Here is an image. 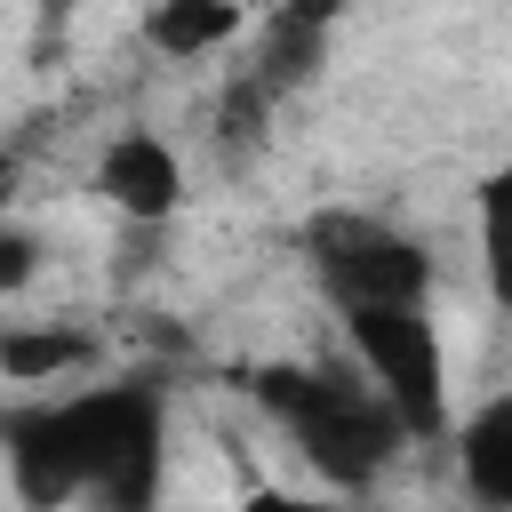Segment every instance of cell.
<instances>
[{
    "instance_id": "6da1fadb",
    "label": "cell",
    "mask_w": 512,
    "mask_h": 512,
    "mask_svg": "<svg viewBox=\"0 0 512 512\" xmlns=\"http://www.w3.org/2000/svg\"><path fill=\"white\" fill-rule=\"evenodd\" d=\"M0 464L32 512H152L168 480V392L144 376L32 392L0 416Z\"/></svg>"
},
{
    "instance_id": "7a4b0ae2",
    "label": "cell",
    "mask_w": 512,
    "mask_h": 512,
    "mask_svg": "<svg viewBox=\"0 0 512 512\" xmlns=\"http://www.w3.org/2000/svg\"><path fill=\"white\" fill-rule=\"evenodd\" d=\"M248 392L288 432V448L312 464V480L336 496H368L408 448L400 416L352 360H280V368H256Z\"/></svg>"
},
{
    "instance_id": "3957f363",
    "label": "cell",
    "mask_w": 512,
    "mask_h": 512,
    "mask_svg": "<svg viewBox=\"0 0 512 512\" xmlns=\"http://www.w3.org/2000/svg\"><path fill=\"white\" fill-rule=\"evenodd\" d=\"M312 280L328 288L336 312H376V304H432V256L376 208H320L304 224Z\"/></svg>"
},
{
    "instance_id": "277c9868",
    "label": "cell",
    "mask_w": 512,
    "mask_h": 512,
    "mask_svg": "<svg viewBox=\"0 0 512 512\" xmlns=\"http://www.w3.org/2000/svg\"><path fill=\"white\" fill-rule=\"evenodd\" d=\"M344 336H352V368L384 392L400 432L408 440H440L448 432V344L432 328V304L344 312Z\"/></svg>"
},
{
    "instance_id": "5b68a950",
    "label": "cell",
    "mask_w": 512,
    "mask_h": 512,
    "mask_svg": "<svg viewBox=\"0 0 512 512\" xmlns=\"http://www.w3.org/2000/svg\"><path fill=\"white\" fill-rule=\"evenodd\" d=\"M96 192L128 216V232H160L176 208H184V160L168 136L152 128H120L96 160Z\"/></svg>"
},
{
    "instance_id": "8992f818",
    "label": "cell",
    "mask_w": 512,
    "mask_h": 512,
    "mask_svg": "<svg viewBox=\"0 0 512 512\" xmlns=\"http://www.w3.org/2000/svg\"><path fill=\"white\" fill-rule=\"evenodd\" d=\"M448 464H456V488L472 496V512H512V392H488L472 416H456Z\"/></svg>"
},
{
    "instance_id": "52a82bcc",
    "label": "cell",
    "mask_w": 512,
    "mask_h": 512,
    "mask_svg": "<svg viewBox=\"0 0 512 512\" xmlns=\"http://www.w3.org/2000/svg\"><path fill=\"white\" fill-rule=\"evenodd\" d=\"M96 360H104V344L72 320H0V384L48 392L64 376H88Z\"/></svg>"
},
{
    "instance_id": "ba28073f",
    "label": "cell",
    "mask_w": 512,
    "mask_h": 512,
    "mask_svg": "<svg viewBox=\"0 0 512 512\" xmlns=\"http://www.w3.org/2000/svg\"><path fill=\"white\" fill-rule=\"evenodd\" d=\"M240 24H248L240 0H152V8H144V48L192 64V56H208V48H232Z\"/></svg>"
},
{
    "instance_id": "9c48e42d",
    "label": "cell",
    "mask_w": 512,
    "mask_h": 512,
    "mask_svg": "<svg viewBox=\"0 0 512 512\" xmlns=\"http://www.w3.org/2000/svg\"><path fill=\"white\" fill-rule=\"evenodd\" d=\"M40 280V232H24L16 216H0V296H24Z\"/></svg>"
},
{
    "instance_id": "30bf717a",
    "label": "cell",
    "mask_w": 512,
    "mask_h": 512,
    "mask_svg": "<svg viewBox=\"0 0 512 512\" xmlns=\"http://www.w3.org/2000/svg\"><path fill=\"white\" fill-rule=\"evenodd\" d=\"M248 512H360V504H320V496H256Z\"/></svg>"
},
{
    "instance_id": "8fae6325",
    "label": "cell",
    "mask_w": 512,
    "mask_h": 512,
    "mask_svg": "<svg viewBox=\"0 0 512 512\" xmlns=\"http://www.w3.org/2000/svg\"><path fill=\"white\" fill-rule=\"evenodd\" d=\"M8 200H16V160L0 152V216H8Z\"/></svg>"
}]
</instances>
